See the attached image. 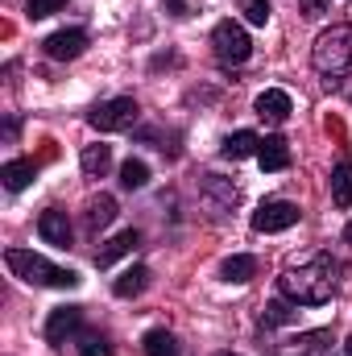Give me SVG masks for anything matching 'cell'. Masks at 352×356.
Wrapping results in <instances>:
<instances>
[{"mask_svg": "<svg viewBox=\"0 0 352 356\" xmlns=\"http://www.w3.org/2000/svg\"><path fill=\"white\" fill-rule=\"evenodd\" d=\"M278 290H282L290 302L323 307V302L336 294V261H332V253H311V257H303L298 266H290L278 277Z\"/></svg>", "mask_w": 352, "mask_h": 356, "instance_id": "cell-1", "label": "cell"}, {"mask_svg": "<svg viewBox=\"0 0 352 356\" xmlns=\"http://www.w3.org/2000/svg\"><path fill=\"white\" fill-rule=\"evenodd\" d=\"M311 63L315 71L328 79V83H340L352 75V25H332L315 38V50H311Z\"/></svg>", "mask_w": 352, "mask_h": 356, "instance_id": "cell-2", "label": "cell"}, {"mask_svg": "<svg viewBox=\"0 0 352 356\" xmlns=\"http://www.w3.org/2000/svg\"><path fill=\"white\" fill-rule=\"evenodd\" d=\"M4 266L13 269L21 282H29V286H54V290H75L79 286V273L75 269L54 266V261H46L33 249H8L4 253Z\"/></svg>", "mask_w": 352, "mask_h": 356, "instance_id": "cell-3", "label": "cell"}, {"mask_svg": "<svg viewBox=\"0 0 352 356\" xmlns=\"http://www.w3.org/2000/svg\"><path fill=\"white\" fill-rule=\"evenodd\" d=\"M211 46H216V58H220L224 67H241V63H249V54H253V42H249V33H245L241 21H220V25L211 29Z\"/></svg>", "mask_w": 352, "mask_h": 356, "instance_id": "cell-4", "label": "cell"}, {"mask_svg": "<svg viewBox=\"0 0 352 356\" xmlns=\"http://www.w3.org/2000/svg\"><path fill=\"white\" fill-rule=\"evenodd\" d=\"M137 116H141V108H137V99L133 95H116V99H104L99 108H91V129H99V133H125V129H133L137 124Z\"/></svg>", "mask_w": 352, "mask_h": 356, "instance_id": "cell-5", "label": "cell"}, {"mask_svg": "<svg viewBox=\"0 0 352 356\" xmlns=\"http://www.w3.org/2000/svg\"><path fill=\"white\" fill-rule=\"evenodd\" d=\"M298 203H286V199H269L262 203L257 211H253V228L257 232H286V228H294L298 224Z\"/></svg>", "mask_w": 352, "mask_h": 356, "instance_id": "cell-6", "label": "cell"}, {"mask_svg": "<svg viewBox=\"0 0 352 356\" xmlns=\"http://www.w3.org/2000/svg\"><path fill=\"white\" fill-rule=\"evenodd\" d=\"M79 327H83V307H54L46 319V340L63 348L71 336H79Z\"/></svg>", "mask_w": 352, "mask_h": 356, "instance_id": "cell-7", "label": "cell"}, {"mask_svg": "<svg viewBox=\"0 0 352 356\" xmlns=\"http://www.w3.org/2000/svg\"><path fill=\"white\" fill-rule=\"evenodd\" d=\"M42 46H46V54H50L54 63H71V58H79V54L88 50V33H83V29H58V33H50Z\"/></svg>", "mask_w": 352, "mask_h": 356, "instance_id": "cell-8", "label": "cell"}, {"mask_svg": "<svg viewBox=\"0 0 352 356\" xmlns=\"http://www.w3.org/2000/svg\"><path fill=\"white\" fill-rule=\"evenodd\" d=\"M38 236L46 241V245H54V249H67L71 245V220H67V211L63 207H46L42 216H38Z\"/></svg>", "mask_w": 352, "mask_h": 356, "instance_id": "cell-9", "label": "cell"}, {"mask_svg": "<svg viewBox=\"0 0 352 356\" xmlns=\"http://www.w3.org/2000/svg\"><path fill=\"white\" fill-rule=\"evenodd\" d=\"M253 112H257L262 120H269V124H286L290 112H294V104H290V95L282 88H265L262 95H257V104H253Z\"/></svg>", "mask_w": 352, "mask_h": 356, "instance_id": "cell-10", "label": "cell"}, {"mask_svg": "<svg viewBox=\"0 0 352 356\" xmlns=\"http://www.w3.org/2000/svg\"><path fill=\"white\" fill-rule=\"evenodd\" d=\"M257 162H262L265 175L286 170V166H290V145H286V137H265L262 149H257Z\"/></svg>", "mask_w": 352, "mask_h": 356, "instance_id": "cell-11", "label": "cell"}, {"mask_svg": "<svg viewBox=\"0 0 352 356\" xmlns=\"http://www.w3.org/2000/svg\"><path fill=\"white\" fill-rule=\"evenodd\" d=\"M137 245H141V232H133V228H129V232L112 236V241H108V245H104V249L95 253V266H99V269H108L112 261H116V257H129V253H133Z\"/></svg>", "mask_w": 352, "mask_h": 356, "instance_id": "cell-12", "label": "cell"}, {"mask_svg": "<svg viewBox=\"0 0 352 356\" xmlns=\"http://www.w3.org/2000/svg\"><path fill=\"white\" fill-rule=\"evenodd\" d=\"M257 149H262V137H257V133H249V129H241V133L224 137V145H220V154H224V158H232V162L253 158Z\"/></svg>", "mask_w": 352, "mask_h": 356, "instance_id": "cell-13", "label": "cell"}, {"mask_svg": "<svg viewBox=\"0 0 352 356\" xmlns=\"http://www.w3.org/2000/svg\"><path fill=\"white\" fill-rule=\"evenodd\" d=\"M220 277H224V282H232V286H245V282H253V277H257V257H249V253H237V257H228V261L220 266Z\"/></svg>", "mask_w": 352, "mask_h": 356, "instance_id": "cell-14", "label": "cell"}, {"mask_svg": "<svg viewBox=\"0 0 352 356\" xmlns=\"http://www.w3.org/2000/svg\"><path fill=\"white\" fill-rule=\"evenodd\" d=\"M145 286H150V269L145 266H129L116 282H112V294H116V298H137Z\"/></svg>", "mask_w": 352, "mask_h": 356, "instance_id": "cell-15", "label": "cell"}, {"mask_svg": "<svg viewBox=\"0 0 352 356\" xmlns=\"http://www.w3.org/2000/svg\"><path fill=\"white\" fill-rule=\"evenodd\" d=\"M0 178H4L8 191H25V186L38 178V162H33V158H17V162H8V166L0 170Z\"/></svg>", "mask_w": 352, "mask_h": 356, "instance_id": "cell-16", "label": "cell"}, {"mask_svg": "<svg viewBox=\"0 0 352 356\" xmlns=\"http://www.w3.org/2000/svg\"><path fill=\"white\" fill-rule=\"evenodd\" d=\"M332 199H336V207L352 211V158H344V162L332 170Z\"/></svg>", "mask_w": 352, "mask_h": 356, "instance_id": "cell-17", "label": "cell"}, {"mask_svg": "<svg viewBox=\"0 0 352 356\" xmlns=\"http://www.w3.org/2000/svg\"><path fill=\"white\" fill-rule=\"evenodd\" d=\"M112 220H116V199H112V195H99V199H91L88 203V232L108 228Z\"/></svg>", "mask_w": 352, "mask_h": 356, "instance_id": "cell-18", "label": "cell"}, {"mask_svg": "<svg viewBox=\"0 0 352 356\" xmlns=\"http://www.w3.org/2000/svg\"><path fill=\"white\" fill-rule=\"evenodd\" d=\"M79 162H83V175L88 178H104L108 166H112V145H88Z\"/></svg>", "mask_w": 352, "mask_h": 356, "instance_id": "cell-19", "label": "cell"}, {"mask_svg": "<svg viewBox=\"0 0 352 356\" xmlns=\"http://www.w3.org/2000/svg\"><path fill=\"white\" fill-rule=\"evenodd\" d=\"M141 348H145V356H178V340L166 327H154V332H145Z\"/></svg>", "mask_w": 352, "mask_h": 356, "instance_id": "cell-20", "label": "cell"}, {"mask_svg": "<svg viewBox=\"0 0 352 356\" xmlns=\"http://www.w3.org/2000/svg\"><path fill=\"white\" fill-rule=\"evenodd\" d=\"M332 332H307V336H298L294 340V348H298V356H332Z\"/></svg>", "mask_w": 352, "mask_h": 356, "instance_id": "cell-21", "label": "cell"}, {"mask_svg": "<svg viewBox=\"0 0 352 356\" xmlns=\"http://www.w3.org/2000/svg\"><path fill=\"white\" fill-rule=\"evenodd\" d=\"M294 315H298V302H290V298H273V302L265 307L262 323L265 327H282V323H290Z\"/></svg>", "mask_w": 352, "mask_h": 356, "instance_id": "cell-22", "label": "cell"}, {"mask_svg": "<svg viewBox=\"0 0 352 356\" xmlns=\"http://www.w3.org/2000/svg\"><path fill=\"white\" fill-rule=\"evenodd\" d=\"M145 182H150V166H145V162L129 158V162L120 166V186H125V191H141Z\"/></svg>", "mask_w": 352, "mask_h": 356, "instance_id": "cell-23", "label": "cell"}, {"mask_svg": "<svg viewBox=\"0 0 352 356\" xmlns=\"http://www.w3.org/2000/svg\"><path fill=\"white\" fill-rule=\"evenodd\" d=\"M79 356H112L108 336H99V332H79Z\"/></svg>", "mask_w": 352, "mask_h": 356, "instance_id": "cell-24", "label": "cell"}, {"mask_svg": "<svg viewBox=\"0 0 352 356\" xmlns=\"http://www.w3.org/2000/svg\"><path fill=\"white\" fill-rule=\"evenodd\" d=\"M237 4H241V13H245L249 25H265L269 21V0H237Z\"/></svg>", "mask_w": 352, "mask_h": 356, "instance_id": "cell-25", "label": "cell"}, {"mask_svg": "<svg viewBox=\"0 0 352 356\" xmlns=\"http://www.w3.org/2000/svg\"><path fill=\"white\" fill-rule=\"evenodd\" d=\"M67 0H29L25 4V13H29V21H42V17H50V13H58Z\"/></svg>", "mask_w": 352, "mask_h": 356, "instance_id": "cell-26", "label": "cell"}, {"mask_svg": "<svg viewBox=\"0 0 352 356\" xmlns=\"http://www.w3.org/2000/svg\"><path fill=\"white\" fill-rule=\"evenodd\" d=\"M323 4H328V0H303V13H307V17H319Z\"/></svg>", "mask_w": 352, "mask_h": 356, "instance_id": "cell-27", "label": "cell"}, {"mask_svg": "<svg viewBox=\"0 0 352 356\" xmlns=\"http://www.w3.org/2000/svg\"><path fill=\"white\" fill-rule=\"evenodd\" d=\"M166 8H170L175 17H186V4H182V0H166Z\"/></svg>", "mask_w": 352, "mask_h": 356, "instance_id": "cell-28", "label": "cell"}, {"mask_svg": "<svg viewBox=\"0 0 352 356\" xmlns=\"http://www.w3.org/2000/svg\"><path fill=\"white\" fill-rule=\"evenodd\" d=\"M344 245H352V220H349V228H344Z\"/></svg>", "mask_w": 352, "mask_h": 356, "instance_id": "cell-29", "label": "cell"}, {"mask_svg": "<svg viewBox=\"0 0 352 356\" xmlns=\"http://www.w3.org/2000/svg\"><path fill=\"white\" fill-rule=\"evenodd\" d=\"M344 356H352V336H349V344H344Z\"/></svg>", "mask_w": 352, "mask_h": 356, "instance_id": "cell-30", "label": "cell"}, {"mask_svg": "<svg viewBox=\"0 0 352 356\" xmlns=\"http://www.w3.org/2000/svg\"><path fill=\"white\" fill-rule=\"evenodd\" d=\"M216 356H237V353H216Z\"/></svg>", "mask_w": 352, "mask_h": 356, "instance_id": "cell-31", "label": "cell"}]
</instances>
